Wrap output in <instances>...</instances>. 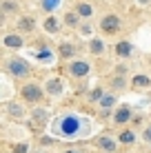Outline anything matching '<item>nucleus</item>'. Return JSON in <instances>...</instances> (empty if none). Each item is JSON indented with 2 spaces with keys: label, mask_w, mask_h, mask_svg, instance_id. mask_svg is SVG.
<instances>
[{
  "label": "nucleus",
  "mask_w": 151,
  "mask_h": 153,
  "mask_svg": "<svg viewBox=\"0 0 151 153\" xmlns=\"http://www.w3.org/2000/svg\"><path fill=\"white\" fill-rule=\"evenodd\" d=\"M80 118H76V115H65V118H60L58 120V133L62 135V138H71V135H76L78 131H80Z\"/></svg>",
  "instance_id": "1"
},
{
  "label": "nucleus",
  "mask_w": 151,
  "mask_h": 153,
  "mask_svg": "<svg viewBox=\"0 0 151 153\" xmlns=\"http://www.w3.org/2000/svg\"><path fill=\"white\" fill-rule=\"evenodd\" d=\"M9 71H11L13 76H27L29 73V65L22 60V58H13V60L9 62Z\"/></svg>",
  "instance_id": "2"
},
{
  "label": "nucleus",
  "mask_w": 151,
  "mask_h": 153,
  "mask_svg": "<svg viewBox=\"0 0 151 153\" xmlns=\"http://www.w3.org/2000/svg\"><path fill=\"white\" fill-rule=\"evenodd\" d=\"M100 27H102V31H107V33H113V31H118V27H120V20H118L116 16H107V18H102Z\"/></svg>",
  "instance_id": "3"
},
{
  "label": "nucleus",
  "mask_w": 151,
  "mask_h": 153,
  "mask_svg": "<svg viewBox=\"0 0 151 153\" xmlns=\"http://www.w3.org/2000/svg\"><path fill=\"white\" fill-rule=\"evenodd\" d=\"M22 96L29 100V102H36V100L42 98V91H40V87H36V84H27V87L22 89Z\"/></svg>",
  "instance_id": "4"
},
{
  "label": "nucleus",
  "mask_w": 151,
  "mask_h": 153,
  "mask_svg": "<svg viewBox=\"0 0 151 153\" xmlns=\"http://www.w3.org/2000/svg\"><path fill=\"white\" fill-rule=\"evenodd\" d=\"M71 73H74L76 78H82L89 73V62H74L71 65Z\"/></svg>",
  "instance_id": "5"
},
{
  "label": "nucleus",
  "mask_w": 151,
  "mask_h": 153,
  "mask_svg": "<svg viewBox=\"0 0 151 153\" xmlns=\"http://www.w3.org/2000/svg\"><path fill=\"white\" fill-rule=\"evenodd\" d=\"M129 118H131V111H129L127 107L118 109V113H116V122H127Z\"/></svg>",
  "instance_id": "6"
},
{
  "label": "nucleus",
  "mask_w": 151,
  "mask_h": 153,
  "mask_svg": "<svg viewBox=\"0 0 151 153\" xmlns=\"http://www.w3.org/2000/svg\"><path fill=\"white\" fill-rule=\"evenodd\" d=\"M98 144H100L102 149H107V151H113V149H116V144H113L111 138H100V140H98Z\"/></svg>",
  "instance_id": "7"
},
{
  "label": "nucleus",
  "mask_w": 151,
  "mask_h": 153,
  "mask_svg": "<svg viewBox=\"0 0 151 153\" xmlns=\"http://www.w3.org/2000/svg\"><path fill=\"white\" fill-rule=\"evenodd\" d=\"M33 122H38V124H45V122H47V111H42V109L33 111Z\"/></svg>",
  "instance_id": "8"
},
{
  "label": "nucleus",
  "mask_w": 151,
  "mask_h": 153,
  "mask_svg": "<svg viewBox=\"0 0 151 153\" xmlns=\"http://www.w3.org/2000/svg\"><path fill=\"white\" fill-rule=\"evenodd\" d=\"M45 29L49 31V33L58 31V20H56V18H47V22H45Z\"/></svg>",
  "instance_id": "9"
},
{
  "label": "nucleus",
  "mask_w": 151,
  "mask_h": 153,
  "mask_svg": "<svg viewBox=\"0 0 151 153\" xmlns=\"http://www.w3.org/2000/svg\"><path fill=\"white\" fill-rule=\"evenodd\" d=\"M116 51H118V56H129L131 53V45H129V42H120Z\"/></svg>",
  "instance_id": "10"
},
{
  "label": "nucleus",
  "mask_w": 151,
  "mask_h": 153,
  "mask_svg": "<svg viewBox=\"0 0 151 153\" xmlns=\"http://www.w3.org/2000/svg\"><path fill=\"white\" fill-rule=\"evenodd\" d=\"M4 45H7V47H20L22 40H20L18 36H7V38H4Z\"/></svg>",
  "instance_id": "11"
},
{
  "label": "nucleus",
  "mask_w": 151,
  "mask_h": 153,
  "mask_svg": "<svg viewBox=\"0 0 151 153\" xmlns=\"http://www.w3.org/2000/svg\"><path fill=\"white\" fill-rule=\"evenodd\" d=\"M149 82H151V80H149L147 76H136V80H133V87H138V89H140V87H149Z\"/></svg>",
  "instance_id": "12"
},
{
  "label": "nucleus",
  "mask_w": 151,
  "mask_h": 153,
  "mask_svg": "<svg viewBox=\"0 0 151 153\" xmlns=\"http://www.w3.org/2000/svg\"><path fill=\"white\" fill-rule=\"evenodd\" d=\"M58 4H60V0H42V7L47 9V11H54Z\"/></svg>",
  "instance_id": "13"
},
{
  "label": "nucleus",
  "mask_w": 151,
  "mask_h": 153,
  "mask_svg": "<svg viewBox=\"0 0 151 153\" xmlns=\"http://www.w3.org/2000/svg\"><path fill=\"white\" fill-rule=\"evenodd\" d=\"M47 89H49V93H60V89H62V87H60V82H58V80H51L49 84H47Z\"/></svg>",
  "instance_id": "14"
},
{
  "label": "nucleus",
  "mask_w": 151,
  "mask_h": 153,
  "mask_svg": "<svg viewBox=\"0 0 151 153\" xmlns=\"http://www.w3.org/2000/svg\"><path fill=\"white\" fill-rule=\"evenodd\" d=\"M31 27H33V20H31V18H22V20H20V29H22V31H29Z\"/></svg>",
  "instance_id": "15"
},
{
  "label": "nucleus",
  "mask_w": 151,
  "mask_h": 153,
  "mask_svg": "<svg viewBox=\"0 0 151 153\" xmlns=\"http://www.w3.org/2000/svg\"><path fill=\"white\" fill-rule=\"evenodd\" d=\"M102 49H105V45H102V40H93V42H91V51H93V53H100Z\"/></svg>",
  "instance_id": "16"
},
{
  "label": "nucleus",
  "mask_w": 151,
  "mask_h": 153,
  "mask_svg": "<svg viewBox=\"0 0 151 153\" xmlns=\"http://www.w3.org/2000/svg\"><path fill=\"white\" fill-rule=\"evenodd\" d=\"M60 53L65 56V58L74 56V47H71V45H62V47H60Z\"/></svg>",
  "instance_id": "17"
},
{
  "label": "nucleus",
  "mask_w": 151,
  "mask_h": 153,
  "mask_svg": "<svg viewBox=\"0 0 151 153\" xmlns=\"http://www.w3.org/2000/svg\"><path fill=\"white\" fill-rule=\"evenodd\" d=\"M78 13H80V16H91V7H89V4H85V2L78 4Z\"/></svg>",
  "instance_id": "18"
},
{
  "label": "nucleus",
  "mask_w": 151,
  "mask_h": 153,
  "mask_svg": "<svg viewBox=\"0 0 151 153\" xmlns=\"http://www.w3.org/2000/svg\"><path fill=\"white\" fill-rule=\"evenodd\" d=\"M120 140L124 142V144H131V142L136 140V138H133V133H129V131H127V133H122V135H120Z\"/></svg>",
  "instance_id": "19"
},
{
  "label": "nucleus",
  "mask_w": 151,
  "mask_h": 153,
  "mask_svg": "<svg viewBox=\"0 0 151 153\" xmlns=\"http://www.w3.org/2000/svg\"><path fill=\"white\" fill-rule=\"evenodd\" d=\"M65 20H67V25H76L78 22V13H67Z\"/></svg>",
  "instance_id": "20"
},
{
  "label": "nucleus",
  "mask_w": 151,
  "mask_h": 153,
  "mask_svg": "<svg viewBox=\"0 0 151 153\" xmlns=\"http://www.w3.org/2000/svg\"><path fill=\"white\" fill-rule=\"evenodd\" d=\"M9 111H11V115H18V118L22 115V109H20L18 104H11V107H9Z\"/></svg>",
  "instance_id": "21"
},
{
  "label": "nucleus",
  "mask_w": 151,
  "mask_h": 153,
  "mask_svg": "<svg viewBox=\"0 0 151 153\" xmlns=\"http://www.w3.org/2000/svg\"><path fill=\"white\" fill-rule=\"evenodd\" d=\"M100 104H102L105 109H107V107H111V104H113V98H111V96H109V98H100Z\"/></svg>",
  "instance_id": "22"
},
{
  "label": "nucleus",
  "mask_w": 151,
  "mask_h": 153,
  "mask_svg": "<svg viewBox=\"0 0 151 153\" xmlns=\"http://www.w3.org/2000/svg\"><path fill=\"white\" fill-rule=\"evenodd\" d=\"M13 153H27V144H16L13 146Z\"/></svg>",
  "instance_id": "23"
},
{
  "label": "nucleus",
  "mask_w": 151,
  "mask_h": 153,
  "mask_svg": "<svg viewBox=\"0 0 151 153\" xmlns=\"http://www.w3.org/2000/svg\"><path fill=\"white\" fill-rule=\"evenodd\" d=\"M100 96H102V91H100V89H96V91L91 93V100H100Z\"/></svg>",
  "instance_id": "24"
},
{
  "label": "nucleus",
  "mask_w": 151,
  "mask_h": 153,
  "mask_svg": "<svg viewBox=\"0 0 151 153\" xmlns=\"http://www.w3.org/2000/svg\"><path fill=\"white\" fill-rule=\"evenodd\" d=\"M2 7H4V11H13V2H4Z\"/></svg>",
  "instance_id": "25"
},
{
  "label": "nucleus",
  "mask_w": 151,
  "mask_h": 153,
  "mask_svg": "<svg viewBox=\"0 0 151 153\" xmlns=\"http://www.w3.org/2000/svg\"><path fill=\"white\" fill-rule=\"evenodd\" d=\"M147 138L151 140V126H149V131H147Z\"/></svg>",
  "instance_id": "26"
},
{
  "label": "nucleus",
  "mask_w": 151,
  "mask_h": 153,
  "mask_svg": "<svg viewBox=\"0 0 151 153\" xmlns=\"http://www.w3.org/2000/svg\"><path fill=\"white\" fill-rule=\"evenodd\" d=\"M140 2H151V0H140Z\"/></svg>",
  "instance_id": "27"
},
{
  "label": "nucleus",
  "mask_w": 151,
  "mask_h": 153,
  "mask_svg": "<svg viewBox=\"0 0 151 153\" xmlns=\"http://www.w3.org/2000/svg\"><path fill=\"white\" fill-rule=\"evenodd\" d=\"M69 153H74V151H69Z\"/></svg>",
  "instance_id": "28"
}]
</instances>
